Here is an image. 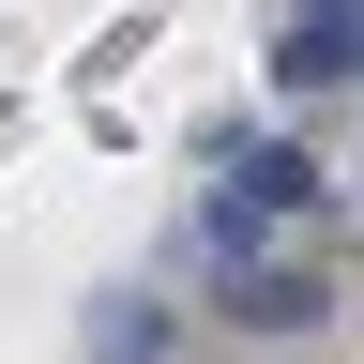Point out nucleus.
<instances>
[{
	"mask_svg": "<svg viewBox=\"0 0 364 364\" xmlns=\"http://www.w3.org/2000/svg\"><path fill=\"white\" fill-rule=\"evenodd\" d=\"M304 198H318V167L289 152V136L228 152V198H213V258H258V228H273V213H304Z\"/></svg>",
	"mask_w": 364,
	"mask_h": 364,
	"instance_id": "nucleus-1",
	"label": "nucleus"
},
{
	"mask_svg": "<svg viewBox=\"0 0 364 364\" xmlns=\"http://www.w3.org/2000/svg\"><path fill=\"white\" fill-rule=\"evenodd\" d=\"M228 318H243V334H318V318H334V273H304V258H243V273H228Z\"/></svg>",
	"mask_w": 364,
	"mask_h": 364,
	"instance_id": "nucleus-2",
	"label": "nucleus"
},
{
	"mask_svg": "<svg viewBox=\"0 0 364 364\" xmlns=\"http://www.w3.org/2000/svg\"><path fill=\"white\" fill-rule=\"evenodd\" d=\"M167 349V304H91V364H152Z\"/></svg>",
	"mask_w": 364,
	"mask_h": 364,
	"instance_id": "nucleus-3",
	"label": "nucleus"
}]
</instances>
